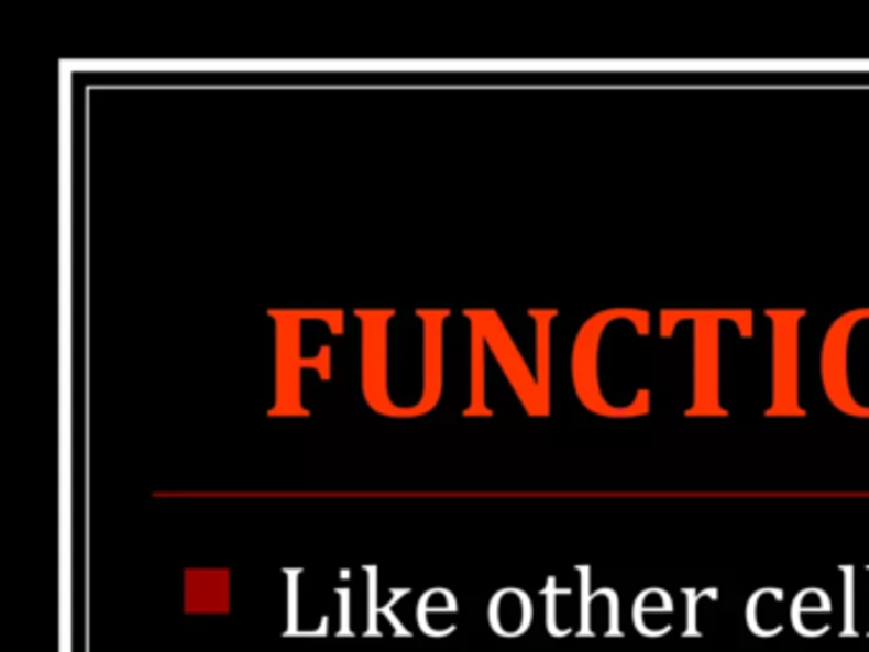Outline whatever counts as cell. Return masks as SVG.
<instances>
[{
    "label": "cell",
    "instance_id": "obj_1",
    "mask_svg": "<svg viewBox=\"0 0 869 652\" xmlns=\"http://www.w3.org/2000/svg\"><path fill=\"white\" fill-rule=\"evenodd\" d=\"M582 571V622H579V638H623V615H619V597L615 589L590 592V568Z\"/></svg>",
    "mask_w": 869,
    "mask_h": 652
},
{
    "label": "cell",
    "instance_id": "obj_2",
    "mask_svg": "<svg viewBox=\"0 0 869 652\" xmlns=\"http://www.w3.org/2000/svg\"><path fill=\"white\" fill-rule=\"evenodd\" d=\"M490 625L501 638H520L534 622V604L520 589H503L490 601Z\"/></svg>",
    "mask_w": 869,
    "mask_h": 652
},
{
    "label": "cell",
    "instance_id": "obj_3",
    "mask_svg": "<svg viewBox=\"0 0 869 652\" xmlns=\"http://www.w3.org/2000/svg\"><path fill=\"white\" fill-rule=\"evenodd\" d=\"M673 599L666 589H646L635 597L632 625L642 638H666L671 632Z\"/></svg>",
    "mask_w": 869,
    "mask_h": 652
},
{
    "label": "cell",
    "instance_id": "obj_4",
    "mask_svg": "<svg viewBox=\"0 0 869 652\" xmlns=\"http://www.w3.org/2000/svg\"><path fill=\"white\" fill-rule=\"evenodd\" d=\"M832 615V599L821 589H803L791 604V625L801 638H809V617Z\"/></svg>",
    "mask_w": 869,
    "mask_h": 652
},
{
    "label": "cell",
    "instance_id": "obj_5",
    "mask_svg": "<svg viewBox=\"0 0 869 652\" xmlns=\"http://www.w3.org/2000/svg\"><path fill=\"white\" fill-rule=\"evenodd\" d=\"M704 599L716 601L719 599V592L716 589H683V601H686V622H683V640H698L702 638V615H698V607H702Z\"/></svg>",
    "mask_w": 869,
    "mask_h": 652
},
{
    "label": "cell",
    "instance_id": "obj_6",
    "mask_svg": "<svg viewBox=\"0 0 869 652\" xmlns=\"http://www.w3.org/2000/svg\"><path fill=\"white\" fill-rule=\"evenodd\" d=\"M776 597H785L780 589H758L747 601V611H745V622L750 627L752 634H758V638H768L766 632V625H762V617L770 615L768 609V601H772Z\"/></svg>",
    "mask_w": 869,
    "mask_h": 652
},
{
    "label": "cell",
    "instance_id": "obj_7",
    "mask_svg": "<svg viewBox=\"0 0 869 652\" xmlns=\"http://www.w3.org/2000/svg\"><path fill=\"white\" fill-rule=\"evenodd\" d=\"M844 571V632L842 638H857V615H855V568Z\"/></svg>",
    "mask_w": 869,
    "mask_h": 652
},
{
    "label": "cell",
    "instance_id": "obj_8",
    "mask_svg": "<svg viewBox=\"0 0 869 652\" xmlns=\"http://www.w3.org/2000/svg\"><path fill=\"white\" fill-rule=\"evenodd\" d=\"M559 589H557V578H549L546 584V627H549V634L553 638H566L569 630H563L559 622Z\"/></svg>",
    "mask_w": 869,
    "mask_h": 652
},
{
    "label": "cell",
    "instance_id": "obj_9",
    "mask_svg": "<svg viewBox=\"0 0 869 652\" xmlns=\"http://www.w3.org/2000/svg\"><path fill=\"white\" fill-rule=\"evenodd\" d=\"M370 576V594H367V638H377V592H375V568H367Z\"/></svg>",
    "mask_w": 869,
    "mask_h": 652
},
{
    "label": "cell",
    "instance_id": "obj_10",
    "mask_svg": "<svg viewBox=\"0 0 869 652\" xmlns=\"http://www.w3.org/2000/svg\"><path fill=\"white\" fill-rule=\"evenodd\" d=\"M406 594H408V589H396V592H393V599H391L388 604H383V607H381V615H383L385 619H388V625L393 627V634H398V638H408V634H410V632L406 630V627H404V622H400V619H398L396 615H393V607H396V601L404 599Z\"/></svg>",
    "mask_w": 869,
    "mask_h": 652
},
{
    "label": "cell",
    "instance_id": "obj_11",
    "mask_svg": "<svg viewBox=\"0 0 869 652\" xmlns=\"http://www.w3.org/2000/svg\"><path fill=\"white\" fill-rule=\"evenodd\" d=\"M342 597V627H340V634H352L350 630V599H348V592H340Z\"/></svg>",
    "mask_w": 869,
    "mask_h": 652
},
{
    "label": "cell",
    "instance_id": "obj_12",
    "mask_svg": "<svg viewBox=\"0 0 869 652\" xmlns=\"http://www.w3.org/2000/svg\"><path fill=\"white\" fill-rule=\"evenodd\" d=\"M867 638H869V630H867Z\"/></svg>",
    "mask_w": 869,
    "mask_h": 652
}]
</instances>
